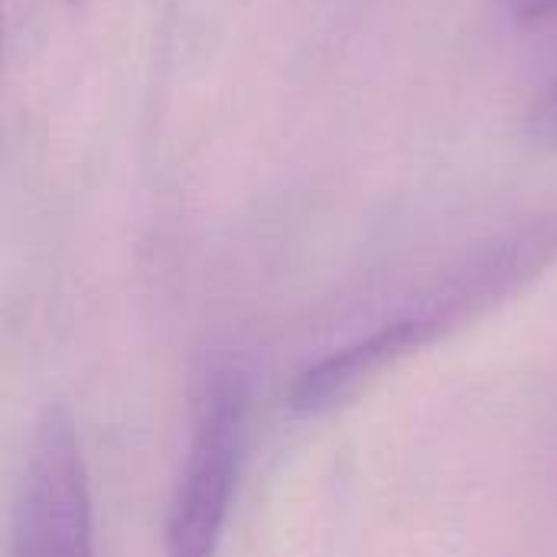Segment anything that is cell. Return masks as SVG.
<instances>
[{"label":"cell","instance_id":"5","mask_svg":"<svg viewBox=\"0 0 557 557\" xmlns=\"http://www.w3.org/2000/svg\"><path fill=\"white\" fill-rule=\"evenodd\" d=\"M529 137L542 150H557V75L539 95V101L529 114Z\"/></svg>","mask_w":557,"mask_h":557},{"label":"cell","instance_id":"3","mask_svg":"<svg viewBox=\"0 0 557 557\" xmlns=\"http://www.w3.org/2000/svg\"><path fill=\"white\" fill-rule=\"evenodd\" d=\"M13 557H95V512L75 421L46 408L26 454Z\"/></svg>","mask_w":557,"mask_h":557},{"label":"cell","instance_id":"6","mask_svg":"<svg viewBox=\"0 0 557 557\" xmlns=\"http://www.w3.org/2000/svg\"><path fill=\"white\" fill-rule=\"evenodd\" d=\"M509 16L519 26H539L557 13V0H506Z\"/></svg>","mask_w":557,"mask_h":557},{"label":"cell","instance_id":"2","mask_svg":"<svg viewBox=\"0 0 557 557\" xmlns=\"http://www.w3.org/2000/svg\"><path fill=\"white\" fill-rule=\"evenodd\" d=\"M248 385L238 372H215L199 401L193 441L166 519V557H215L238 476Z\"/></svg>","mask_w":557,"mask_h":557},{"label":"cell","instance_id":"1","mask_svg":"<svg viewBox=\"0 0 557 557\" xmlns=\"http://www.w3.org/2000/svg\"><path fill=\"white\" fill-rule=\"evenodd\" d=\"M557 261V209L529 215L463 255L405 317L424 349L437 346L535 287Z\"/></svg>","mask_w":557,"mask_h":557},{"label":"cell","instance_id":"4","mask_svg":"<svg viewBox=\"0 0 557 557\" xmlns=\"http://www.w3.org/2000/svg\"><path fill=\"white\" fill-rule=\"evenodd\" d=\"M424 343L408 317H398L375 333L313 362L290 392L297 418H326L366 398L392 369L421 352Z\"/></svg>","mask_w":557,"mask_h":557}]
</instances>
